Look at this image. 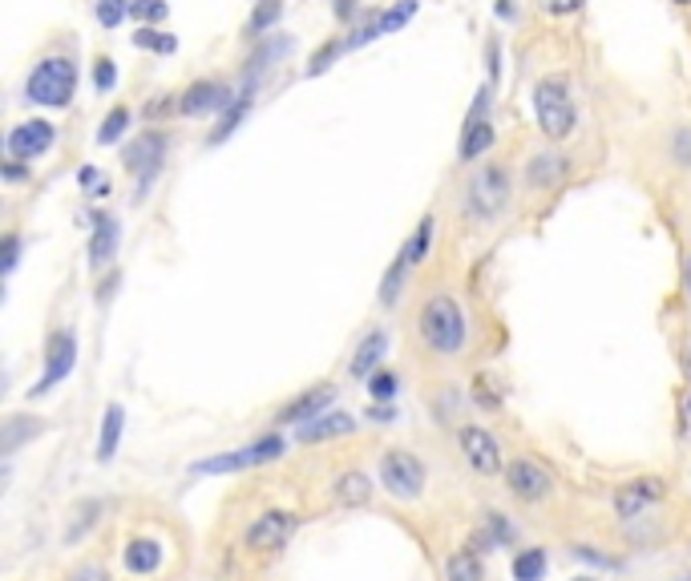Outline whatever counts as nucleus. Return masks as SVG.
I'll return each mask as SVG.
<instances>
[{
	"label": "nucleus",
	"instance_id": "f257e3e1",
	"mask_svg": "<svg viewBox=\"0 0 691 581\" xmlns=\"http://www.w3.org/2000/svg\"><path fill=\"white\" fill-rule=\"evenodd\" d=\"M417 328H421V340H425V347L433 356H445V359L461 356L469 344V319L453 295H433V299L421 307Z\"/></svg>",
	"mask_w": 691,
	"mask_h": 581
},
{
	"label": "nucleus",
	"instance_id": "f03ea898",
	"mask_svg": "<svg viewBox=\"0 0 691 581\" xmlns=\"http://www.w3.org/2000/svg\"><path fill=\"white\" fill-rule=\"evenodd\" d=\"M78 93V66L73 57L54 54V57H40L33 73L25 78V102L45 109H66Z\"/></svg>",
	"mask_w": 691,
	"mask_h": 581
},
{
	"label": "nucleus",
	"instance_id": "7ed1b4c3",
	"mask_svg": "<svg viewBox=\"0 0 691 581\" xmlns=\"http://www.w3.org/2000/svg\"><path fill=\"white\" fill-rule=\"evenodd\" d=\"M534 118H538V130L550 142H566L571 138L574 126H578V109H574L566 78H542L534 85Z\"/></svg>",
	"mask_w": 691,
	"mask_h": 581
},
{
	"label": "nucleus",
	"instance_id": "20e7f679",
	"mask_svg": "<svg viewBox=\"0 0 691 581\" xmlns=\"http://www.w3.org/2000/svg\"><path fill=\"white\" fill-rule=\"evenodd\" d=\"M510 194H514V178H510V166L502 162H485L481 170H473L466 186V214L473 223H493L497 214L510 206Z\"/></svg>",
	"mask_w": 691,
	"mask_h": 581
},
{
	"label": "nucleus",
	"instance_id": "39448f33",
	"mask_svg": "<svg viewBox=\"0 0 691 581\" xmlns=\"http://www.w3.org/2000/svg\"><path fill=\"white\" fill-rule=\"evenodd\" d=\"M166 150H171V138L162 130H142L138 138H130V145H126V174H133L138 178V194L133 199L147 202L150 186L162 178V166H166Z\"/></svg>",
	"mask_w": 691,
	"mask_h": 581
},
{
	"label": "nucleus",
	"instance_id": "423d86ee",
	"mask_svg": "<svg viewBox=\"0 0 691 581\" xmlns=\"http://www.w3.org/2000/svg\"><path fill=\"white\" fill-rule=\"evenodd\" d=\"M376 473H380V485H385L397 501H421L425 497V464L417 461L409 449H388L380 452V461H376Z\"/></svg>",
	"mask_w": 691,
	"mask_h": 581
},
{
	"label": "nucleus",
	"instance_id": "0eeeda50",
	"mask_svg": "<svg viewBox=\"0 0 691 581\" xmlns=\"http://www.w3.org/2000/svg\"><path fill=\"white\" fill-rule=\"evenodd\" d=\"M283 436H259L251 444H243V449H231V452H219V456H207V461L190 464V473L199 476H223V473H243V469H255V464H271L283 456Z\"/></svg>",
	"mask_w": 691,
	"mask_h": 581
},
{
	"label": "nucleus",
	"instance_id": "6e6552de",
	"mask_svg": "<svg viewBox=\"0 0 691 581\" xmlns=\"http://www.w3.org/2000/svg\"><path fill=\"white\" fill-rule=\"evenodd\" d=\"M300 529V517L288 513V509H267V513H259L247 525V533H243V545L251 549V554H280L283 545L292 542V533Z\"/></svg>",
	"mask_w": 691,
	"mask_h": 581
},
{
	"label": "nucleus",
	"instance_id": "1a4fd4ad",
	"mask_svg": "<svg viewBox=\"0 0 691 581\" xmlns=\"http://www.w3.org/2000/svg\"><path fill=\"white\" fill-rule=\"evenodd\" d=\"M73 368H78V335H73V331H54L49 344H45V371H40V380L28 388V396L54 392L57 383L73 376Z\"/></svg>",
	"mask_w": 691,
	"mask_h": 581
},
{
	"label": "nucleus",
	"instance_id": "9d476101",
	"mask_svg": "<svg viewBox=\"0 0 691 581\" xmlns=\"http://www.w3.org/2000/svg\"><path fill=\"white\" fill-rule=\"evenodd\" d=\"M417 13H421V0H393L380 13H368V21H364L356 33H348L344 45L348 49H364V45H373V40L388 37V33H400Z\"/></svg>",
	"mask_w": 691,
	"mask_h": 581
},
{
	"label": "nucleus",
	"instance_id": "9b49d317",
	"mask_svg": "<svg viewBox=\"0 0 691 581\" xmlns=\"http://www.w3.org/2000/svg\"><path fill=\"white\" fill-rule=\"evenodd\" d=\"M457 444L466 452L469 469L478 476H497L505 473V456H502V444H497V436L490 428H481V424H466L461 432H457Z\"/></svg>",
	"mask_w": 691,
	"mask_h": 581
},
{
	"label": "nucleus",
	"instance_id": "f8f14e48",
	"mask_svg": "<svg viewBox=\"0 0 691 581\" xmlns=\"http://www.w3.org/2000/svg\"><path fill=\"white\" fill-rule=\"evenodd\" d=\"M54 142H57L54 121L33 118V121H21V126H13V130H9V142H4V150H9V158H13V162H25V166H33L40 154H49V150H54Z\"/></svg>",
	"mask_w": 691,
	"mask_h": 581
},
{
	"label": "nucleus",
	"instance_id": "ddd939ff",
	"mask_svg": "<svg viewBox=\"0 0 691 581\" xmlns=\"http://www.w3.org/2000/svg\"><path fill=\"white\" fill-rule=\"evenodd\" d=\"M502 476H505V489L514 493L518 501L538 505V501H546V497L554 493V476L546 473L538 461H530V456H518V461H510V464H505Z\"/></svg>",
	"mask_w": 691,
	"mask_h": 581
},
{
	"label": "nucleus",
	"instance_id": "4468645a",
	"mask_svg": "<svg viewBox=\"0 0 691 581\" xmlns=\"http://www.w3.org/2000/svg\"><path fill=\"white\" fill-rule=\"evenodd\" d=\"M235 93L231 85H223V81L214 78H199L190 81L187 90H183V97H178V109L187 114V118H202V114H223L231 102H235Z\"/></svg>",
	"mask_w": 691,
	"mask_h": 581
},
{
	"label": "nucleus",
	"instance_id": "2eb2a0df",
	"mask_svg": "<svg viewBox=\"0 0 691 581\" xmlns=\"http://www.w3.org/2000/svg\"><path fill=\"white\" fill-rule=\"evenodd\" d=\"M336 400V388L332 383H316V388H307V392H300L295 400H288L280 412H276V424H283V428H304V424L319 420L324 412L332 408Z\"/></svg>",
	"mask_w": 691,
	"mask_h": 581
},
{
	"label": "nucleus",
	"instance_id": "dca6fc26",
	"mask_svg": "<svg viewBox=\"0 0 691 581\" xmlns=\"http://www.w3.org/2000/svg\"><path fill=\"white\" fill-rule=\"evenodd\" d=\"M664 497H667L664 476H639V481H626L623 489L614 493V513L623 517V521H635V517H643Z\"/></svg>",
	"mask_w": 691,
	"mask_h": 581
},
{
	"label": "nucleus",
	"instance_id": "f3484780",
	"mask_svg": "<svg viewBox=\"0 0 691 581\" xmlns=\"http://www.w3.org/2000/svg\"><path fill=\"white\" fill-rule=\"evenodd\" d=\"M388 331L385 328H373L364 340L356 344V352H352V359H348V376L352 380H373L376 371L385 368V356H388Z\"/></svg>",
	"mask_w": 691,
	"mask_h": 581
},
{
	"label": "nucleus",
	"instance_id": "a211bd4d",
	"mask_svg": "<svg viewBox=\"0 0 691 581\" xmlns=\"http://www.w3.org/2000/svg\"><path fill=\"white\" fill-rule=\"evenodd\" d=\"M118 242H121V223H118V218H114V214H94V218H90V247H85V254H90V266H94V271H102V266L114 263Z\"/></svg>",
	"mask_w": 691,
	"mask_h": 581
},
{
	"label": "nucleus",
	"instance_id": "6ab92c4d",
	"mask_svg": "<svg viewBox=\"0 0 691 581\" xmlns=\"http://www.w3.org/2000/svg\"><path fill=\"white\" fill-rule=\"evenodd\" d=\"M166 561V549H162L159 537H130V542L121 545V566L126 573L133 578H154Z\"/></svg>",
	"mask_w": 691,
	"mask_h": 581
},
{
	"label": "nucleus",
	"instance_id": "aec40b11",
	"mask_svg": "<svg viewBox=\"0 0 691 581\" xmlns=\"http://www.w3.org/2000/svg\"><path fill=\"white\" fill-rule=\"evenodd\" d=\"M566 170H571V158H566V154L542 150V154H534V158L526 162V182H530L534 190H554V186L566 178Z\"/></svg>",
	"mask_w": 691,
	"mask_h": 581
},
{
	"label": "nucleus",
	"instance_id": "412c9836",
	"mask_svg": "<svg viewBox=\"0 0 691 581\" xmlns=\"http://www.w3.org/2000/svg\"><path fill=\"white\" fill-rule=\"evenodd\" d=\"M288 54H292V37H283V33H271V37H263V40H259V49H255V54L247 57V66H243V81L259 85L267 69L276 66V61H283Z\"/></svg>",
	"mask_w": 691,
	"mask_h": 581
},
{
	"label": "nucleus",
	"instance_id": "4be33fe9",
	"mask_svg": "<svg viewBox=\"0 0 691 581\" xmlns=\"http://www.w3.org/2000/svg\"><path fill=\"white\" fill-rule=\"evenodd\" d=\"M356 416H348V412H324L319 420L304 424V428H295V440L300 444H319V440H332V436H348L356 432Z\"/></svg>",
	"mask_w": 691,
	"mask_h": 581
},
{
	"label": "nucleus",
	"instance_id": "5701e85b",
	"mask_svg": "<svg viewBox=\"0 0 691 581\" xmlns=\"http://www.w3.org/2000/svg\"><path fill=\"white\" fill-rule=\"evenodd\" d=\"M255 90H259V85H251V81H243L239 93H235V102H231V106L223 109V118H219V126H214V130H211V138H207V142H211V145H223L226 138H231V133L239 130L243 118L251 114Z\"/></svg>",
	"mask_w": 691,
	"mask_h": 581
},
{
	"label": "nucleus",
	"instance_id": "b1692460",
	"mask_svg": "<svg viewBox=\"0 0 691 581\" xmlns=\"http://www.w3.org/2000/svg\"><path fill=\"white\" fill-rule=\"evenodd\" d=\"M497 142V130H493L490 118H478V121H466V130H461V142H457V158L461 162H478L485 158Z\"/></svg>",
	"mask_w": 691,
	"mask_h": 581
},
{
	"label": "nucleus",
	"instance_id": "393cba45",
	"mask_svg": "<svg viewBox=\"0 0 691 581\" xmlns=\"http://www.w3.org/2000/svg\"><path fill=\"white\" fill-rule=\"evenodd\" d=\"M332 497L344 509H364V505L373 501V481H368V473H360V469H344V473L336 476Z\"/></svg>",
	"mask_w": 691,
	"mask_h": 581
},
{
	"label": "nucleus",
	"instance_id": "a878e982",
	"mask_svg": "<svg viewBox=\"0 0 691 581\" xmlns=\"http://www.w3.org/2000/svg\"><path fill=\"white\" fill-rule=\"evenodd\" d=\"M121 432H126V408L121 404H109L106 416H102V432H97V464H109L118 456V444H121Z\"/></svg>",
	"mask_w": 691,
	"mask_h": 581
},
{
	"label": "nucleus",
	"instance_id": "bb28decb",
	"mask_svg": "<svg viewBox=\"0 0 691 581\" xmlns=\"http://www.w3.org/2000/svg\"><path fill=\"white\" fill-rule=\"evenodd\" d=\"M433 235H437V218H433V214H425V218H421V223H417V230H412L409 235V242H405V247H400V259H405V263L409 266H421L429 259V247H433Z\"/></svg>",
	"mask_w": 691,
	"mask_h": 581
},
{
	"label": "nucleus",
	"instance_id": "cd10ccee",
	"mask_svg": "<svg viewBox=\"0 0 691 581\" xmlns=\"http://www.w3.org/2000/svg\"><path fill=\"white\" fill-rule=\"evenodd\" d=\"M280 16H283V0H255L251 16H247V37L251 40L271 37V28L280 25Z\"/></svg>",
	"mask_w": 691,
	"mask_h": 581
},
{
	"label": "nucleus",
	"instance_id": "c85d7f7f",
	"mask_svg": "<svg viewBox=\"0 0 691 581\" xmlns=\"http://www.w3.org/2000/svg\"><path fill=\"white\" fill-rule=\"evenodd\" d=\"M546 569H550V557H546V549H542V545H530V549H518V557H514L510 573H514V581H542Z\"/></svg>",
	"mask_w": 691,
	"mask_h": 581
},
{
	"label": "nucleus",
	"instance_id": "c756f323",
	"mask_svg": "<svg viewBox=\"0 0 691 581\" xmlns=\"http://www.w3.org/2000/svg\"><path fill=\"white\" fill-rule=\"evenodd\" d=\"M445 581H485V566L473 549H457V554L445 561Z\"/></svg>",
	"mask_w": 691,
	"mask_h": 581
},
{
	"label": "nucleus",
	"instance_id": "7c9ffc66",
	"mask_svg": "<svg viewBox=\"0 0 691 581\" xmlns=\"http://www.w3.org/2000/svg\"><path fill=\"white\" fill-rule=\"evenodd\" d=\"M130 121H133V114H130V106H114L102 118V126H97V145H118L126 133H130Z\"/></svg>",
	"mask_w": 691,
	"mask_h": 581
},
{
	"label": "nucleus",
	"instance_id": "2f4dec72",
	"mask_svg": "<svg viewBox=\"0 0 691 581\" xmlns=\"http://www.w3.org/2000/svg\"><path fill=\"white\" fill-rule=\"evenodd\" d=\"M102 509H106L102 501H81L78 509H73V521L66 525V545L81 542V537H85V533H90V529L102 521Z\"/></svg>",
	"mask_w": 691,
	"mask_h": 581
},
{
	"label": "nucleus",
	"instance_id": "473e14b6",
	"mask_svg": "<svg viewBox=\"0 0 691 581\" xmlns=\"http://www.w3.org/2000/svg\"><path fill=\"white\" fill-rule=\"evenodd\" d=\"M409 271L412 266L405 263V259H393V266L385 271V278H380V307H393L405 295V283H409Z\"/></svg>",
	"mask_w": 691,
	"mask_h": 581
},
{
	"label": "nucleus",
	"instance_id": "72a5a7b5",
	"mask_svg": "<svg viewBox=\"0 0 691 581\" xmlns=\"http://www.w3.org/2000/svg\"><path fill=\"white\" fill-rule=\"evenodd\" d=\"M133 45H138V49H147V54H159V57H171L174 49H178V40H174L171 33L154 28V25L138 28V33H133Z\"/></svg>",
	"mask_w": 691,
	"mask_h": 581
},
{
	"label": "nucleus",
	"instance_id": "f704fd0d",
	"mask_svg": "<svg viewBox=\"0 0 691 581\" xmlns=\"http://www.w3.org/2000/svg\"><path fill=\"white\" fill-rule=\"evenodd\" d=\"M481 537H485V549H493V545L514 542V537H518V529L505 521V513H485V521H481Z\"/></svg>",
	"mask_w": 691,
	"mask_h": 581
},
{
	"label": "nucleus",
	"instance_id": "c9c22d12",
	"mask_svg": "<svg viewBox=\"0 0 691 581\" xmlns=\"http://www.w3.org/2000/svg\"><path fill=\"white\" fill-rule=\"evenodd\" d=\"M368 383V396H373V404H393L400 392V376L393 368H380L373 376V380H364Z\"/></svg>",
	"mask_w": 691,
	"mask_h": 581
},
{
	"label": "nucleus",
	"instance_id": "e433bc0d",
	"mask_svg": "<svg viewBox=\"0 0 691 581\" xmlns=\"http://www.w3.org/2000/svg\"><path fill=\"white\" fill-rule=\"evenodd\" d=\"M133 0H94V16L102 28H118L126 16H130Z\"/></svg>",
	"mask_w": 691,
	"mask_h": 581
},
{
	"label": "nucleus",
	"instance_id": "4c0bfd02",
	"mask_svg": "<svg viewBox=\"0 0 691 581\" xmlns=\"http://www.w3.org/2000/svg\"><path fill=\"white\" fill-rule=\"evenodd\" d=\"M130 16L142 21V25H162V21L171 16V4H166V0H133Z\"/></svg>",
	"mask_w": 691,
	"mask_h": 581
},
{
	"label": "nucleus",
	"instance_id": "58836bf2",
	"mask_svg": "<svg viewBox=\"0 0 691 581\" xmlns=\"http://www.w3.org/2000/svg\"><path fill=\"white\" fill-rule=\"evenodd\" d=\"M344 49H348L344 40H328V45H319L316 54H312V61H307V78H319L324 69H332V61L344 54Z\"/></svg>",
	"mask_w": 691,
	"mask_h": 581
},
{
	"label": "nucleus",
	"instance_id": "ea45409f",
	"mask_svg": "<svg viewBox=\"0 0 691 581\" xmlns=\"http://www.w3.org/2000/svg\"><path fill=\"white\" fill-rule=\"evenodd\" d=\"M94 90L97 93H114L118 90V66H114V57H97L94 61Z\"/></svg>",
	"mask_w": 691,
	"mask_h": 581
},
{
	"label": "nucleus",
	"instance_id": "a19ab883",
	"mask_svg": "<svg viewBox=\"0 0 691 581\" xmlns=\"http://www.w3.org/2000/svg\"><path fill=\"white\" fill-rule=\"evenodd\" d=\"M78 186H81V190H90V199H106V194H109L106 174H97V166H81Z\"/></svg>",
	"mask_w": 691,
	"mask_h": 581
},
{
	"label": "nucleus",
	"instance_id": "79ce46f5",
	"mask_svg": "<svg viewBox=\"0 0 691 581\" xmlns=\"http://www.w3.org/2000/svg\"><path fill=\"white\" fill-rule=\"evenodd\" d=\"M671 158L691 170V126H679V130L671 133Z\"/></svg>",
	"mask_w": 691,
	"mask_h": 581
},
{
	"label": "nucleus",
	"instance_id": "37998d69",
	"mask_svg": "<svg viewBox=\"0 0 691 581\" xmlns=\"http://www.w3.org/2000/svg\"><path fill=\"white\" fill-rule=\"evenodd\" d=\"M66 581H114V578H109V569H106V566H97V561H85V566L73 569V573H69Z\"/></svg>",
	"mask_w": 691,
	"mask_h": 581
},
{
	"label": "nucleus",
	"instance_id": "c03bdc74",
	"mask_svg": "<svg viewBox=\"0 0 691 581\" xmlns=\"http://www.w3.org/2000/svg\"><path fill=\"white\" fill-rule=\"evenodd\" d=\"M583 4L586 0H538V9L550 16H571V13H578Z\"/></svg>",
	"mask_w": 691,
	"mask_h": 581
},
{
	"label": "nucleus",
	"instance_id": "a18cd8bd",
	"mask_svg": "<svg viewBox=\"0 0 691 581\" xmlns=\"http://www.w3.org/2000/svg\"><path fill=\"white\" fill-rule=\"evenodd\" d=\"M21 263V235H4V275H13Z\"/></svg>",
	"mask_w": 691,
	"mask_h": 581
},
{
	"label": "nucleus",
	"instance_id": "49530a36",
	"mask_svg": "<svg viewBox=\"0 0 691 581\" xmlns=\"http://www.w3.org/2000/svg\"><path fill=\"white\" fill-rule=\"evenodd\" d=\"M574 557H586L590 566H602V569H611L614 566V557H602L595 549V545H574Z\"/></svg>",
	"mask_w": 691,
	"mask_h": 581
},
{
	"label": "nucleus",
	"instance_id": "de8ad7c7",
	"mask_svg": "<svg viewBox=\"0 0 691 581\" xmlns=\"http://www.w3.org/2000/svg\"><path fill=\"white\" fill-rule=\"evenodd\" d=\"M485 54H490V85H493V81L502 78V45H497V37H490Z\"/></svg>",
	"mask_w": 691,
	"mask_h": 581
},
{
	"label": "nucleus",
	"instance_id": "09e8293b",
	"mask_svg": "<svg viewBox=\"0 0 691 581\" xmlns=\"http://www.w3.org/2000/svg\"><path fill=\"white\" fill-rule=\"evenodd\" d=\"M679 436H683V440H691V392L679 400Z\"/></svg>",
	"mask_w": 691,
	"mask_h": 581
},
{
	"label": "nucleus",
	"instance_id": "8fccbe9b",
	"mask_svg": "<svg viewBox=\"0 0 691 581\" xmlns=\"http://www.w3.org/2000/svg\"><path fill=\"white\" fill-rule=\"evenodd\" d=\"M368 420L393 424V420H397V408H393V404H373V408H368Z\"/></svg>",
	"mask_w": 691,
	"mask_h": 581
},
{
	"label": "nucleus",
	"instance_id": "3c124183",
	"mask_svg": "<svg viewBox=\"0 0 691 581\" xmlns=\"http://www.w3.org/2000/svg\"><path fill=\"white\" fill-rule=\"evenodd\" d=\"M332 13L336 21H352L356 16V0H332Z\"/></svg>",
	"mask_w": 691,
	"mask_h": 581
},
{
	"label": "nucleus",
	"instance_id": "603ef678",
	"mask_svg": "<svg viewBox=\"0 0 691 581\" xmlns=\"http://www.w3.org/2000/svg\"><path fill=\"white\" fill-rule=\"evenodd\" d=\"M25 174H28L25 162H9V166H4V178H9V182H16V178H25Z\"/></svg>",
	"mask_w": 691,
	"mask_h": 581
},
{
	"label": "nucleus",
	"instance_id": "864d4df0",
	"mask_svg": "<svg viewBox=\"0 0 691 581\" xmlns=\"http://www.w3.org/2000/svg\"><path fill=\"white\" fill-rule=\"evenodd\" d=\"M493 9H497V16H502V21H514V0H497V4H493Z\"/></svg>",
	"mask_w": 691,
	"mask_h": 581
},
{
	"label": "nucleus",
	"instance_id": "5fc2aeb1",
	"mask_svg": "<svg viewBox=\"0 0 691 581\" xmlns=\"http://www.w3.org/2000/svg\"><path fill=\"white\" fill-rule=\"evenodd\" d=\"M683 283H688V295H691V254H688V266H683Z\"/></svg>",
	"mask_w": 691,
	"mask_h": 581
},
{
	"label": "nucleus",
	"instance_id": "6e6d98bb",
	"mask_svg": "<svg viewBox=\"0 0 691 581\" xmlns=\"http://www.w3.org/2000/svg\"><path fill=\"white\" fill-rule=\"evenodd\" d=\"M676 581H691V569H683V573H676Z\"/></svg>",
	"mask_w": 691,
	"mask_h": 581
},
{
	"label": "nucleus",
	"instance_id": "4d7b16f0",
	"mask_svg": "<svg viewBox=\"0 0 691 581\" xmlns=\"http://www.w3.org/2000/svg\"><path fill=\"white\" fill-rule=\"evenodd\" d=\"M683 368H688V380H691V347H688V359H683Z\"/></svg>",
	"mask_w": 691,
	"mask_h": 581
},
{
	"label": "nucleus",
	"instance_id": "13d9d810",
	"mask_svg": "<svg viewBox=\"0 0 691 581\" xmlns=\"http://www.w3.org/2000/svg\"><path fill=\"white\" fill-rule=\"evenodd\" d=\"M574 581H595V578H590V573H583V578H574Z\"/></svg>",
	"mask_w": 691,
	"mask_h": 581
},
{
	"label": "nucleus",
	"instance_id": "bf43d9fd",
	"mask_svg": "<svg viewBox=\"0 0 691 581\" xmlns=\"http://www.w3.org/2000/svg\"><path fill=\"white\" fill-rule=\"evenodd\" d=\"M676 4H691V0H676Z\"/></svg>",
	"mask_w": 691,
	"mask_h": 581
}]
</instances>
